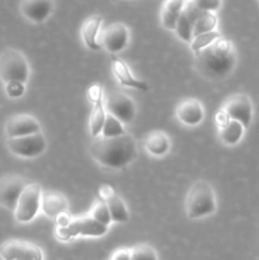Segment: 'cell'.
Here are the masks:
<instances>
[{
  "mask_svg": "<svg viewBox=\"0 0 259 260\" xmlns=\"http://www.w3.org/2000/svg\"><path fill=\"white\" fill-rule=\"evenodd\" d=\"M29 75V63L20 51L7 48L0 53V80L3 83L20 81L25 84Z\"/></svg>",
  "mask_w": 259,
  "mask_h": 260,
  "instance_id": "cell-4",
  "label": "cell"
},
{
  "mask_svg": "<svg viewBox=\"0 0 259 260\" xmlns=\"http://www.w3.org/2000/svg\"><path fill=\"white\" fill-rule=\"evenodd\" d=\"M41 210L48 217L56 218L61 213L68 212L69 202L65 196L61 194V193L55 192V190H47L45 193L42 192V197H41Z\"/></svg>",
  "mask_w": 259,
  "mask_h": 260,
  "instance_id": "cell-17",
  "label": "cell"
},
{
  "mask_svg": "<svg viewBox=\"0 0 259 260\" xmlns=\"http://www.w3.org/2000/svg\"><path fill=\"white\" fill-rule=\"evenodd\" d=\"M27 184V179L18 174H8L0 178V206L9 211H14Z\"/></svg>",
  "mask_w": 259,
  "mask_h": 260,
  "instance_id": "cell-11",
  "label": "cell"
},
{
  "mask_svg": "<svg viewBox=\"0 0 259 260\" xmlns=\"http://www.w3.org/2000/svg\"><path fill=\"white\" fill-rule=\"evenodd\" d=\"M109 260H131V249H118L112 254Z\"/></svg>",
  "mask_w": 259,
  "mask_h": 260,
  "instance_id": "cell-32",
  "label": "cell"
},
{
  "mask_svg": "<svg viewBox=\"0 0 259 260\" xmlns=\"http://www.w3.org/2000/svg\"><path fill=\"white\" fill-rule=\"evenodd\" d=\"M126 134L123 129V124L119 119H117L116 117L112 116V114L107 113L106 121H104L103 128H102L101 135L104 137H113V136H119V135Z\"/></svg>",
  "mask_w": 259,
  "mask_h": 260,
  "instance_id": "cell-27",
  "label": "cell"
},
{
  "mask_svg": "<svg viewBox=\"0 0 259 260\" xmlns=\"http://www.w3.org/2000/svg\"><path fill=\"white\" fill-rule=\"evenodd\" d=\"M89 215H90L93 218H95L96 221H99V222L104 223V225L107 226L111 225L112 222V217H111V212H109L108 205H107L106 201L102 200V198L99 201H96L95 205L93 206V208H91Z\"/></svg>",
  "mask_w": 259,
  "mask_h": 260,
  "instance_id": "cell-28",
  "label": "cell"
},
{
  "mask_svg": "<svg viewBox=\"0 0 259 260\" xmlns=\"http://www.w3.org/2000/svg\"><path fill=\"white\" fill-rule=\"evenodd\" d=\"M89 99H90L91 103L96 102L98 99L103 98L104 94H103V89H102L101 85H93L90 89H89Z\"/></svg>",
  "mask_w": 259,
  "mask_h": 260,
  "instance_id": "cell-33",
  "label": "cell"
},
{
  "mask_svg": "<svg viewBox=\"0 0 259 260\" xmlns=\"http://www.w3.org/2000/svg\"><path fill=\"white\" fill-rule=\"evenodd\" d=\"M131 260H157V255L150 245L140 244L131 249Z\"/></svg>",
  "mask_w": 259,
  "mask_h": 260,
  "instance_id": "cell-29",
  "label": "cell"
},
{
  "mask_svg": "<svg viewBox=\"0 0 259 260\" xmlns=\"http://www.w3.org/2000/svg\"><path fill=\"white\" fill-rule=\"evenodd\" d=\"M245 131L246 128L240 122L230 119L225 126L218 128V137L222 144L228 145V146H235L243 140Z\"/></svg>",
  "mask_w": 259,
  "mask_h": 260,
  "instance_id": "cell-21",
  "label": "cell"
},
{
  "mask_svg": "<svg viewBox=\"0 0 259 260\" xmlns=\"http://www.w3.org/2000/svg\"><path fill=\"white\" fill-rule=\"evenodd\" d=\"M130 40L128 28L123 23H112L101 35V47L109 53H117L123 50Z\"/></svg>",
  "mask_w": 259,
  "mask_h": 260,
  "instance_id": "cell-12",
  "label": "cell"
},
{
  "mask_svg": "<svg viewBox=\"0 0 259 260\" xmlns=\"http://www.w3.org/2000/svg\"><path fill=\"white\" fill-rule=\"evenodd\" d=\"M229 121H230V117H229L228 114L222 111V109H220V111L217 112V114H216V124H217L218 128L222 126H225Z\"/></svg>",
  "mask_w": 259,
  "mask_h": 260,
  "instance_id": "cell-34",
  "label": "cell"
},
{
  "mask_svg": "<svg viewBox=\"0 0 259 260\" xmlns=\"http://www.w3.org/2000/svg\"><path fill=\"white\" fill-rule=\"evenodd\" d=\"M175 116L182 123L187 126H197L203 121L205 109L200 101L195 98H187L177 106Z\"/></svg>",
  "mask_w": 259,
  "mask_h": 260,
  "instance_id": "cell-15",
  "label": "cell"
},
{
  "mask_svg": "<svg viewBox=\"0 0 259 260\" xmlns=\"http://www.w3.org/2000/svg\"><path fill=\"white\" fill-rule=\"evenodd\" d=\"M5 85V94L9 98L17 99L23 96L25 91V84L20 83V81H10V83L4 84Z\"/></svg>",
  "mask_w": 259,
  "mask_h": 260,
  "instance_id": "cell-30",
  "label": "cell"
},
{
  "mask_svg": "<svg viewBox=\"0 0 259 260\" xmlns=\"http://www.w3.org/2000/svg\"><path fill=\"white\" fill-rule=\"evenodd\" d=\"M144 146L154 156H164L170 149L169 137L163 131H151L145 137Z\"/></svg>",
  "mask_w": 259,
  "mask_h": 260,
  "instance_id": "cell-20",
  "label": "cell"
},
{
  "mask_svg": "<svg viewBox=\"0 0 259 260\" xmlns=\"http://www.w3.org/2000/svg\"><path fill=\"white\" fill-rule=\"evenodd\" d=\"M187 2L188 0H165L161 8V14H160V19L164 28L169 30L175 29L178 18L182 14Z\"/></svg>",
  "mask_w": 259,
  "mask_h": 260,
  "instance_id": "cell-19",
  "label": "cell"
},
{
  "mask_svg": "<svg viewBox=\"0 0 259 260\" xmlns=\"http://www.w3.org/2000/svg\"><path fill=\"white\" fill-rule=\"evenodd\" d=\"M217 15L212 12H205L202 13L200 18L196 22L195 27H193V37L195 36L201 35V33L211 32L215 30L217 27Z\"/></svg>",
  "mask_w": 259,
  "mask_h": 260,
  "instance_id": "cell-25",
  "label": "cell"
},
{
  "mask_svg": "<svg viewBox=\"0 0 259 260\" xmlns=\"http://www.w3.org/2000/svg\"><path fill=\"white\" fill-rule=\"evenodd\" d=\"M7 147L15 156L30 159V157L40 156L45 152L47 141L42 132H36L27 136L7 139Z\"/></svg>",
  "mask_w": 259,
  "mask_h": 260,
  "instance_id": "cell-7",
  "label": "cell"
},
{
  "mask_svg": "<svg viewBox=\"0 0 259 260\" xmlns=\"http://www.w3.org/2000/svg\"><path fill=\"white\" fill-rule=\"evenodd\" d=\"M41 185L38 183H28L18 200L17 207L13 211L15 220L20 223L30 222L41 210Z\"/></svg>",
  "mask_w": 259,
  "mask_h": 260,
  "instance_id": "cell-6",
  "label": "cell"
},
{
  "mask_svg": "<svg viewBox=\"0 0 259 260\" xmlns=\"http://www.w3.org/2000/svg\"><path fill=\"white\" fill-rule=\"evenodd\" d=\"M104 201H106L107 205H108L109 212H111L112 222L123 223L128 221L130 213H128V210H127V206L124 205L123 200H122L118 194H116V193L113 192Z\"/></svg>",
  "mask_w": 259,
  "mask_h": 260,
  "instance_id": "cell-22",
  "label": "cell"
},
{
  "mask_svg": "<svg viewBox=\"0 0 259 260\" xmlns=\"http://www.w3.org/2000/svg\"><path fill=\"white\" fill-rule=\"evenodd\" d=\"M55 9L53 0H20L19 12L29 22L40 24L51 17Z\"/></svg>",
  "mask_w": 259,
  "mask_h": 260,
  "instance_id": "cell-14",
  "label": "cell"
},
{
  "mask_svg": "<svg viewBox=\"0 0 259 260\" xmlns=\"http://www.w3.org/2000/svg\"><path fill=\"white\" fill-rule=\"evenodd\" d=\"M221 109L230 117V119L239 121L246 129L250 127L251 122H253V102H251L250 96L244 93H238L229 96Z\"/></svg>",
  "mask_w": 259,
  "mask_h": 260,
  "instance_id": "cell-9",
  "label": "cell"
},
{
  "mask_svg": "<svg viewBox=\"0 0 259 260\" xmlns=\"http://www.w3.org/2000/svg\"><path fill=\"white\" fill-rule=\"evenodd\" d=\"M221 35L220 32L217 30H211V32H206V33H201V35L195 36L192 40V42L189 43L190 45V50L193 52H198V51L203 50L205 47L210 46L211 43L215 42L217 38H220Z\"/></svg>",
  "mask_w": 259,
  "mask_h": 260,
  "instance_id": "cell-26",
  "label": "cell"
},
{
  "mask_svg": "<svg viewBox=\"0 0 259 260\" xmlns=\"http://www.w3.org/2000/svg\"><path fill=\"white\" fill-rule=\"evenodd\" d=\"M111 58H112V70H113V74L117 78V80H118L122 85L128 86V88L137 89V90H141V91L149 90V85H147V83L137 79L136 76L131 73L130 66L127 65L122 58L117 57L114 53H112Z\"/></svg>",
  "mask_w": 259,
  "mask_h": 260,
  "instance_id": "cell-16",
  "label": "cell"
},
{
  "mask_svg": "<svg viewBox=\"0 0 259 260\" xmlns=\"http://www.w3.org/2000/svg\"><path fill=\"white\" fill-rule=\"evenodd\" d=\"M102 23H103V18L101 15H90L89 18H86L85 22L81 25V37H83L84 43L89 50L98 51L101 48L98 35Z\"/></svg>",
  "mask_w": 259,
  "mask_h": 260,
  "instance_id": "cell-18",
  "label": "cell"
},
{
  "mask_svg": "<svg viewBox=\"0 0 259 260\" xmlns=\"http://www.w3.org/2000/svg\"><path fill=\"white\" fill-rule=\"evenodd\" d=\"M107 111L104 107V96L98 99L93 103V109H91L90 121H89V127H90V134L93 137L101 135L102 128H103L104 121H106Z\"/></svg>",
  "mask_w": 259,
  "mask_h": 260,
  "instance_id": "cell-23",
  "label": "cell"
},
{
  "mask_svg": "<svg viewBox=\"0 0 259 260\" xmlns=\"http://www.w3.org/2000/svg\"><path fill=\"white\" fill-rule=\"evenodd\" d=\"M216 197L213 188L206 180H198L189 188L185 197V212L188 218L197 220L216 212Z\"/></svg>",
  "mask_w": 259,
  "mask_h": 260,
  "instance_id": "cell-3",
  "label": "cell"
},
{
  "mask_svg": "<svg viewBox=\"0 0 259 260\" xmlns=\"http://www.w3.org/2000/svg\"><path fill=\"white\" fill-rule=\"evenodd\" d=\"M195 20L184 12L183 9L182 14L178 18L177 25H175V32H177L178 37L184 42L190 43L193 40V27H195Z\"/></svg>",
  "mask_w": 259,
  "mask_h": 260,
  "instance_id": "cell-24",
  "label": "cell"
},
{
  "mask_svg": "<svg viewBox=\"0 0 259 260\" xmlns=\"http://www.w3.org/2000/svg\"><path fill=\"white\" fill-rule=\"evenodd\" d=\"M56 220H57V226L58 228H63V226H68L69 223H70V216L68 215V212L65 213H61L60 216H57L56 217Z\"/></svg>",
  "mask_w": 259,
  "mask_h": 260,
  "instance_id": "cell-35",
  "label": "cell"
},
{
  "mask_svg": "<svg viewBox=\"0 0 259 260\" xmlns=\"http://www.w3.org/2000/svg\"><path fill=\"white\" fill-rule=\"evenodd\" d=\"M0 258L3 260H43L41 248L30 241L12 239L0 245Z\"/></svg>",
  "mask_w": 259,
  "mask_h": 260,
  "instance_id": "cell-10",
  "label": "cell"
},
{
  "mask_svg": "<svg viewBox=\"0 0 259 260\" xmlns=\"http://www.w3.org/2000/svg\"><path fill=\"white\" fill-rule=\"evenodd\" d=\"M201 12H217L222 5V0H192Z\"/></svg>",
  "mask_w": 259,
  "mask_h": 260,
  "instance_id": "cell-31",
  "label": "cell"
},
{
  "mask_svg": "<svg viewBox=\"0 0 259 260\" xmlns=\"http://www.w3.org/2000/svg\"><path fill=\"white\" fill-rule=\"evenodd\" d=\"M104 107L107 113L114 116L122 123H131L136 116L134 101L119 90H111L104 94Z\"/></svg>",
  "mask_w": 259,
  "mask_h": 260,
  "instance_id": "cell-8",
  "label": "cell"
},
{
  "mask_svg": "<svg viewBox=\"0 0 259 260\" xmlns=\"http://www.w3.org/2000/svg\"><path fill=\"white\" fill-rule=\"evenodd\" d=\"M41 132V124L30 114H14L7 119L4 126V134L7 139L27 136V135Z\"/></svg>",
  "mask_w": 259,
  "mask_h": 260,
  "instance_id": "cell-13",
  "label": "cell"
},
{
  "mask_svg": "<svg viewBox=\"0 0 259 260\" xmlns=\"http://www.w3.org/2000/svg\"><path fill=\"white\" fill-rule=\"evenodd\" d=\"M107 231H108V226L99 222L95 218L91 217L90 215H88L75 218V220H71L68 226L57 228L56 235H57V239H60V240L68 241L70 239L76 238V236H93V238H98V236L106 235Z\"/></svg>",
  "mask_w": 259,
  "mask_h": 260,
  "instance_id": "cell-5",
  "label": "cell"
},
{
  "mask_svg": "<svg viewBox=\"0 0 259 260\" xmlns=\"http://www.w3.org/2000/svg\"><path fill=\"white\" fill-rule=\"evenodd\" d=\"M89 152L98 164L111 169H124L137 155L136 142L128 134L113 137L99 135L89 145Z\"/></svg>",
  "mask_w": 259,
  "mask_h": 260,
  "instance_id": "cell-2",
  "label": "cell"
},
{
  "mask_svg": "<svg viewBox=\"0 0 259 260\" xmlns=\"http://www.w3.org/2000/svg\"><path fill=\"white\" fill-rule=\"evenodd\" d=\"M238 53L233 42L222 37L203 50L195 52V66L198 73L207 80H223L236 68Z\"/></svg>",
  "mask_w": 259,
  "mask_h": 260,
  "instance_id": "cell-1",
  "label": "cell"
}]
</instances>
